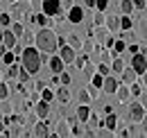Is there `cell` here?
Wrapping results in <instances>:
<instances>
[{
	"instance_id": "obj_1",
	"label": "cell",
	"mask_w": 147,
	"mask_h": 138,
	"mask_svg": "<svg viewBox=\"0 0 147 138\" xmlns=\"http://www.w3.org/2000/svg\"><path fill=\"white\" fill-rule=\"evenodd\" d=\"M36 45H38V50L41 52H52L59 48V36L52 32V30H48V27H43V30H38V34H36Z\"/></svg>"
},
{
	"instance_id": "obj_2",
	"label": "cell",
	"mask_w": 147,
	"mask_h": 138,
	"mask_svg": "<svg viewBox=\"0 0 147 138\" xmlns=\"http://www.w3.org/2000/svg\"><path fill=\"white\" fill-rule=\"evenodd\" d=\"M23 68L27 70L30 75H36L38 68H41V54H38V50H34L32 45H27V48L23 50Z\"/></svg>"
},
{
	"instance_id": "obj_3",
	"label": "cell",
	"mask_w": 147,
	"mask_h": 138,
	"mask_svg": "<svg viewBox=\"0 0 147 138\" xmlns=\"http://www.w3.org/2000/svg\"><path fill=\"white\" fill-rule=\"evenodd\" d=\"M131 68L136 75H145L147 70V59H145V52H134V57H131Z\"/></svg>"
},
{
	"instance_id": "obj_4",
	"label": "cell",
	"mask_w": 147,
	"mask_h": 138,
	"mask_svg": "<svg viewBox=\"0 0 147 138\" xmlns=\"http://www.w3.org/2000/svg\"><path fill=\"white\" fill-rule=\"evenodd\" d=\"M61 12V2L59 0H43V14L45 16H57Z\"/></svg>"
},
{
	"instance_id": "obj_5",
	"label": "cell",
	"mask_w": 147,
	"mask_h": 138,
	"mask_svg": "<svg viewBox=\"0 0 147 138\" xmlns=\"http://www.w3.org/2000/svg\"><path fill=\"white\" fill-rule=\"evenodd\" d=\"M129 116H131V120H134V122H143V120H145V106L138 104V102H134V104H131V109H129Z\"/></svg>"
},
{
	"instance_id": "obj_6",
	"label": "cell",
	"mask_w": 147,
	"mask_h": 138,
	"mask_svg": "<svg viewBox=\"0 0 147 138\" xmlns=\"http://www.w3.org/2000/svg\"><path fill=\"white\" fill-rule=\"evenodd\" d=\"M59 48H61V54H59V57H61V61H63V64H73L75 57H77V54H75V48L66 45V43H61Z\"/></svg>"
},
{
	"instance_id": "obj_7",
	"label": "cell",
	"mask_w": 147,
	"mask_h": 138,
	"mask_svg": "<svg viewBox=\"0 0 147 138\" xmlns=\"http://www.w3.org/2000/svg\"><path fill=\"white\" fill-rule=\"evenodd\" d=\"M68 20H70V23H82V20H84V9H82V7H70Z\"/></svg>"
},
{
	"instance_id": "obj_8",
	"label": "cell",
	"mask_w": 147,
	"mask_h": 138,
	"mask_svg": "<svg viewBox=\"0 0 147 138\" xmlns=\"http://www.w3.org/2000/svg\"><path fill=\"white\" fill-rule=\"evenodd\" d=\"M102 91L107 93V95H111V93H115V88H118V79H113V77H107L104 82H102Z\"/></svg>"
},
{
	"instance_id": "obj_9",
	"label": "cell",
	"mask_w": 147,
	"mask_h": 138,
	"mask_svg": "<svg viewBox=\"0 0 147 138\" xmlns=\"http://www.w3.org/2000/svg\"><path fill=\"white\" fill-rule=\"evenodd\" d=\"M34 111H36V116H38V118H48V113H50V104L45 102V100H41V102H36Z\"/></svg>"
},
{
	"instance_id": "obj_10",
	"label": "cell",
	"mask_w": 147,
	"mask_h": 138,
	"mask_svg": "<svg viewBox=\"0 0 147 138\" xmlns=\"http://www.w3.org/2000/svg\"><path fill=\"white\" fill-rule=\"evenodd\" d=\"M2 45H5L7 50H11V48L16 45V36H14L11 30H9V32H2Z\"/></svg>"
},
{
	"instance_id": "obj_11",
	"label": "cell",
	"mask_w": 147,
	"mask_h": 138,
	"mask_svg": "<svg viewBox=\"0 0 147 138\" xmlns=\"http://www.w3.org/2000/svg\"><path fill=\"white\" fill-rule=\"evenodd\" d=\"M120 75H122V82H125V84H134L136 77H138V75L134 72V68H122V70H120Z\"/></svg>"
},
{
	"instance_id": "obj_12",
	"label": "cell",
	"mask_w": 147,
	"mask_h": 138,
	"mask_svg": "<svg viewBox=\"0 0 147 138\" xmlns=\"http://www.w3.org/2000/svg\"><path fill=\"white\" fill-rule=\"evenodd\" d=\"M34 136H38V138L50 136V131H48V124H45V122H36V124H34Z\"/></svg>"
},
{
	"instance_id": "obj_13",
	"label": "cell",
	"mask_w": 147,
	"mask_h": 138,
	"mask_svg": "<svg viewBox=\"0 0 147 138\" xmlns=\"http://www.w3.org/2000/svg\"><path fill=\"white\" fill-rule=\"evenodd\" d=\"M115 95H118V100H120L122 104H125V102L129 100V97H131L129 88H127V86H120V84H118V88H115Z\"/></svg>"
},
{
	"instance_id": "obj_14",
	"label": "cell",
	"mask_w": 147,
	"mask_h": 138,
	"mask_svg": "<svg viewBox=\"0 0 147 138\" xmlns=\"http://www.w3.org/2000/svg\"><path fill=\"white\" fill-rule=\"evenodd\" d=\"M50 70H52L55 75H59V72L63 70V61H61V57H52V59H50Z\"/></svg>"
},
{
	"instance_id": "obj_15",
	"label": "cell",
	"mask_w": 147,
	"mask_h": 138,
	"mask_svg": "<svg viewBox=\"0 0 147 138\" xmlns=\"http://www.w3.org/2000/svg\"><path fill=\"white\" fill-rule=\"evenodd\" d=\"M88 113H91V111H88V104H82V106L77 109V120L86 122V120H88Z\"/></svg>"
},
{
	"instance_id": "obj_16",
	"label": "cell",
	"mask_w": 147,
	"mask_h": 138,
	"mask_svg": "<svg viewBox=\"0 0 147 138\" xmlns=\"http://www.w3.org/2000/svg\"><path fill=\"white\" fill-rule=\"evenodd\" d=\"M57 136H70V129H68V122L66 120H59V127H57Z\"/></svg>"
},
{
	"instance_id": "obj_17",
	"label": "cell",
	"mask_w": 147,
	"mask_h": 138,
	"mask_svg": "<svg viewBox=\"0 0 147 138\" xmlns=\"http://www.w3.org/2000/svg\"><path fill=\"white\" fill-rule=\"evenodd\" d=\"M104 124H107V129H111V131L115 129V124H118V118L113 116V111H111V113H107V120H104Z\"/></svg>"
},
{
	"instance_id": "obj_18",
	"label": "cell",
	"mask_w": 147,
	"mask_h": 138,
	"mask_svg": "<svg viewBox=\"0 0 147 138\" xmlns=\"http://www.w3.org/2000/svg\"><path fill=\"white\" fill-rule=\"evenodd\" d=\"M57 97H59L61 102H68V100H70V93H68V88H66V86H61L59 91H57Z\"/></svg>"
},
{
	"instance_id": "obj_19",
	"label": "cell",
	"mask_w": 147,
	"mask_h": 138,
	"mask_svg": "<svg viewBox=\"0 0 147 138\" xmlns=\"http://www.w3.org/2000/svg\"><path fill=\"white\" fill-rule=\"evenodd\" d=\"M107 25H109V30H118V27H120V18L118 16H109L107 18Z\"/></svg>"
},
{
	"instance_id": "obj_20",
	"label": "cell",
	"mask_w": 147,
	"mask_h": 138,
	"mask_svg": "<svg viewBox=\"0 0 147 138\" xmlns=\"http://www.w3.org/2000/svg\"><path fill=\"white\" fill-rule=\"evenodd\" d=\"M68 45H70V48H75V50H77V48H82V41H79V36L70 34V36H68Z\"/></svg>"
},
{
	"instance_id": "obj_21",
	"label": "cell",
	"mask_w": 147,
	"mask_h": 138,
	"mask_svg": "<svg viewBox=\"0 0 147 138\" xmlns=\"http://www.w3.org/2000/svg\"><path fill=\"white\" fill-rule=\"evenodd\" d=\"M32 23H36V25L43 27V25L48 23V16H45V14H36V16H32Z\"/></svg>"
},
{
	"instance_id": "obj_22",
	"label": "cell",
	"mask_w": 147,
	"mask_h": 138,
	"mask_svg": "<svg viewBox=\"0 0 147 138\" xmlns=\"http://www.w3.org/2000/svg\"><path fill=\"white\" fill-rule=\"evenodd\" d=\"M120 9H122V14H131V9H134L131 0H122V2H120Z\"/></svg>"
},
{
	"instance_id": "obj_23",
	"label": "cell",
	"mask_w": 147,
	"mask_h": 138,
	"mask_svg": "<svg viewBox=\"0 0 147 138\" xmlns=\"http://www.w3.org/2000/svg\"><path fill=\"white\" fill-rule=\"evenodd\" d=\"M120 27L122 30H131V18H129V14H125V16L120 18Z\"/></svg>"
},
{
	"instance_id": "obj_24",
	"label": "cell",
	"mask_w": 147,
	"mask_h": 138,
	"mask_svg": "<svg viewBox=\"0 0 147 138\" xmlns=\"http://www.w3.org/2000/svg\"><path fill=\"white\" fill-rule=\"evenodd\" d=\"M91 77H93V88H100V86H102L104 75H100V72H97V75H91Z\"/></svg>"
},
{
	"instance_id": "obj_25",
	"label": "cell",
	"mask_w": 147,
	"mask_h": 138,
	"mask_svg": "<svg viewBox=\"0 0 147 138\" xmlns=\"http://www.w3.org/2000/svg\"><path fill=\"white\" fill-rule=\"evenodd\" d=\"M0 59H2L5 64H14V61H16V54H14V52H5Z\"/></svg>"
},
{
	"instance_id": "obj_26",
	"label": "cell",
	"mask_w": 147,
	"mask_h": 138,
	"mask_svg": "<svg viewBox=\"0 0 147 138\" xmlns=\"http://www.w3.org/2000/svg\"><path fill=\"white\" fill-rule=\"evenodd\" d=\"M41 93H43V95H41V97H43V100H45V102H50V100H52V97H55V93H52V91H50V88H41Z\"/></svg>"
},
{
	"instance_id": "obj_27",
	"label": "cell",
	"mask_w": 147,
	"mask_h": 138,
	"mask_svg": "<svg viewBox=\"0 0 147 138\" xmlns=\"http://www.w3.org/2000/svg\"><path fill=\"white\" fill-rule=\"evenodd\" d=\"M11 32H14V36H16V39H20L25 30H23V25H20V23H14V27H11Z\"/></svg>"
},
{
	"instance_id": "obj_28",
	"label": "cell",
	"mask_w": 147,
	"mask_h": 138,
	"mask_svg": "<svg viewBox=\"0 0 147 138\" xmlns=\"http://www.w3.org/2000/svg\"><path fill=\"white\" fill-rule=\"evenodd\" d=\"M79 102L88 104V102H91V93H88V91H79Z\"/></svg>"
},
{
	"instance_id": "obj_29",
	"label": "cell",
	"mask_w": 147,
	"mask_h": 138,
	"mask_svg": "<svg viewBox=\"0 0 147 138\" xmlns=\"http://www.w3.org/2000/svg\"><path fill=\"white\" fill-rule=\"evenodd\" d=\"M111 48L120 54V52H125V48H127V45H125V41H113V45H111Z\"/></svg>"
},
{
	"instance_id": "obj_30",
	"label": "cell",
	"mask_w": 147,
	"mask_h": 138,
	"mask_svg": "<svg viewBox=\"0 0 147 138\" xmlns=\"http://www.w3.org/2000/svg\"><path fill=\"white\" fill-rule=\"evenodd\" d=\"M7 77H11V79H14V77H18V66H16V64H9V70H7Z\"/></svg>"
},
{
	"instance_id": "obj_31",
	"label": "cell",
	"mask_w": 147,
	"mask_h": 138,
	"mask_svg": "<svg viewBox=\"0 0 147 138\" xmlns=\"http://www.w3.org/2000/svg\"><path fill=\"white\" fill-rule=\"evenodd\" d=\"M107 5H109V0H95V5H93V7H97V12H104V9H107Z\"/></svg>"
},
{
	"instance_id": "obj_32",
	"label": "cell",
	"mask_w": 147,
	"mask_h": 138,
	"mask_svg": "<svg viewBox=\"0 0 147 138\" xmlns=\"http://www.w3.org/2000/svg\"><path fill=\"white\" fill-rule=\"evenodd\" d=\"M111 68L115 70V72H120V70L125 68V61H122V59H115V61H113V66H111Z\"/></svg>"
},
{
	"instance_id": "obj_33",
	"label": "cell",
	"mask_w": 147,
	"mask_h": 138,
	"mask_svg": "<svg viewBox=\"0 0 147 138\" xmlns=\"http://www.w3.org/2000/svg\"><path fill=\"white\" fill-rule=\"evenodd\" d=\"M18 79L20 82H27V79H30V72H27L25 68H18Z\"/></svg>"
},
{
	"instance_id": "obj_34",
	"label": "cell",
	"mask_w": 147,
	"mask_h": 138,
	"mask_svg": "<svg viewBox=\"0 0 147 138\" xmlns=\"http://www.w3.org/2000/svg\"><path fill=\"white\" fill-rule=\"evenodd\" d=\"M7 95H9V88H7V84H0V100H7Z\"/></svg>"
},
{
	"instance_id": "obj_35",
	"label": "cell",
	"mask_w": 147,
	"mask_h": 138,
	"mask_svg": "<svg viewBox=\"0 0 147 138\" xmlns=\"http://www.w3.org/2000/svg\"><path fill=\"white\" fill-rule=\"evenodd\" d=\"M59 75H61V77H59V82H61L63 86H68V84H70V75H66V72H59Z\"/></svg>"
},
{
	"instance_id": "obj_36",
	"label": "cell",
	"mask_w": 147,
	"mask_h": 138,
	"mask_svg": "<svg viewBox=\"0 0 147 138\" xmlns=\"http://www.w3.org/2000/svg\"><path fill=\"white\" fill-rule=\"evenodd\" d=\"M131 5L136 9H140V12H145V0H131Z\"/></svg>"
},
{
	"instance_id": "obj_37",
	"label": "cell",
	"mask_w": 147,
	"mask_h": 138,
	"mask_svg": "<svg viewBox=\"0 0 147 138\" xmlns=\"http://www.w3.org/2000/svg\"><path fill=\"white\" fill-rule=\"evenodd\" d=\"M93 20H95V25H104V14H102V12H97Z\"/></svg>"
},
{
	"instance_id": "obj_38",
	"label": "cell",
	"mask_w": 147,
	"mask_h": 138,
	"mask_svg": "<svg viewBox=\"0 0 147 138\" xmlns=\"http://www.w3.org/2000/svg\"><path fill=\"white\" fill-rule=\"evenodd\" d=\"M129 93H131V95H143L145 91H140V86H138V84H134V86L129 88Z\"/></svg>"
},
{
	"instance_id": "obj_39",
	"label": "cell",
	"mask_w": 147,
	"mask_h": 138,
	"mask_svg": "<svg viewBox=\"0 0 147 138\" xmlns=\"http://www.w3.org/2000/svg\"><path fill=\"white\" fill-rule=\"evenodd\" d=\"M11 23V16L9 14H0V25H9Z\"/></svg>"
},
{
	"instance_id": "obj_40",
	"label": "cell",
	"mask_w": 147,
	"mask_h": 138,
	"mask_svg": "<svg viewBox=\"0 0 147 138\" xmlns=\"http://www.w3.org/2000/svg\"><path fill=\"white\" fill-rule=\"evenodd\" d=\"M97 72H100V75H109V66H107V64H100V66H97Z\"/></svg>"
},
{
	"instance_id": "obj_41",
	"label": "cell",
	"mask_w": 147,
	"mask_h": 138,
	"mask_svg": "<svg viewBox=\"0 0 147 138\" xmlns=\"http://www.w3.org/2000/svg\"><path fill=\"white\" fill-rule=\"evenodd\" d=\"M23 41H25V43H27V45H30V43H32V41H34V36L30 34V32H23Z\"/></svg>"
},
{
	"instance_id": "obj_42",
	"label": "cell",
	"mask_w": 147,
	"mask_h": 138,
	"mask_svg": "<svg viewBox=\"0 0 147 138\" xmlns=\"http://www.w3.org/2000/svg\"><path fill=\"white\" fill-rule=\"evenodd\" d=\"M75 64H77L79 68H84V66H86V57H79V59L75 57Z\"/></svg>"
},
{
	"instance_id": "obj_43",
	"label": "cell",
	"mask_w": 147,
	"mask_h": 138,
	"mask_svg": "<svg viewBox=\"0 0 147 138\" xmlns=\"http://www.w3.org/2000/svg\"><path fill=\"white\" fill-rule=\"evenodd\" d=\"M0 109H2V113H9L11 109H9V104L5 102V100H0Z\"/></svg>"
},
{
	"instance_id": "obj_44",
	"label": "cell",
	"mask_w": 147,
	"mask_h": 138,
	"mask_svg": "<svg viewBox=\"0 0 147 138\" xmlns=\"http://www.w3.org/2000/svg\"><path fill=\"white\" fill-rule=\"evenodd\" d=\"M97 136H104V138H111V129H102Z\"/></svg>"
},
{
	"instance_id": "obj_45",
	"label": "cell",
	"mask_w": 147,
	"mask_h": 138,
	"mask_svg": "<svg viewBox=\"0 0 147 138\" xmlns=\"http://www.w3.org/2000/svg\"><path fill=\"white\" fill-rule=\"evenodd\" d=\"M84 2H86L88 7H93V5H95V0H84Z\"/></svg>"
},
{
	"instance_id": "obj_46",
	"label": "cell",
	"mask_w": 147,
	"mask_h": 138,
	"mask_svg": "<svg viewBox=\"0 0 147 138\" xmlns=\"http://www.w3.org/2000/svg\"><path fill=\"white\" fill-rule=\"evenodd\" d=\"M0 43H2V30H0Z\"/></svg>"
},
{
	"instance_id": "obj_47",
	"label": "cell",
	"mask_w": 147,
	"mask_h": 138,
	"mask_svg": "<svg viewBox=\"0 0 147 138\" xmlns=\"http://www.w3.org/2000/svg\"><path fill=\"white\" fill-rule=\"evenodd\" d=\"M2 129H5V127H2V122H0V131H2Z\"/></svg>"
},
{
	"instance_id": "obj_48",
	"label": "cell",
	"mask_w": 147,
	"mask_h": 138,
	"mask_svg": "<svg viewBox=\"0 0 147 138\" xmlns=\"http://www.w3.org/2000/svg\"><path fill=\"white\" fill-rule=\"evenodd\" d=\"M9 2H16V0H9Z\"/></svg>"
}]
</instances>
